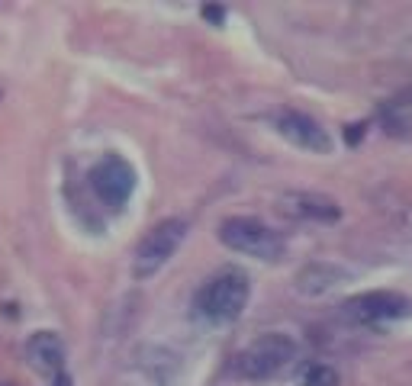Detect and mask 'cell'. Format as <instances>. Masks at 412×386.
Returning a JSON list of instances; mask_svg holds the SVG:
<instances>
[{
    "label": "cell",
    "mask_w": 412,
    "mask_h": 386,
    "mask_svg": "<svg viewBox=\"0 0 412 386\" xmlns=\"http://www.w3.org/2000/svg\"><path fill=\"white\" fill-rule=\"evenodd\" d=\"M248 296H252L248 274L238 271V267H223L219 274H213L210 280L196 290L194 309H196V316L206 319L210 325H229L245 312Z\"/></svg>",
    "instance_id": "1"
},
{
    "label": "cell",
    "mask_w": 412,
    "mask_h": 386,
    "mask_svg": "<svg viewBox=\"0 0 412 386\" xmlns=\"http://www.w3.org/2000/svg\"><path fill=\"white\" fill-rule=\"evenodd\" d=\"M219 242L226 248L238 254H248V258L258 261H280L286 251L284 239L271 225H265L255 216H229L219 222Z\"/></svg>",
    "instance_id": "2"
},
{
    "label": "cell",
    "mask_w": 412,
    "mask_h": 386,
    "mask_svg": "<svg viewBox=\"0 0 412 386\" xmlns=\"http://www.w3.org/2000/svg\"><path fill=\"white\" fill-rule=\"evenodd\" d=\"M296 358V341L284 331H267L255 338L235 358V373L242 380H271Z\"/></svg>",
    "instance_id": "3"
},
{
    "label": "cell",
    "mask_w": 412,
    "mask_h": 386,
    "mask_svg": "<svg viewBox=\"0 0 412 386\" xmlns=\"http://www.w3.org/2000/svg\"><path fill=\"white\" fill-rule=\"evenodd\" d=\"M184 239H187V222L184 219H161L145 239L139 242V248L133 254L135 280H148L152 274H158L161 267L174 258V251L181 248Z\"/></svg>",
    "instance_id": "4"
},
{
    "label": "cell",
    "mask_w": 412,
    "mask_h": 386,
    "mask_svg": "<svg viewBox=\"0 0 412 386\" xmlns=\"http://www.w3.org/2000/svg\"><path fill=\"white\" fill-rule=\"evenodd\" d=\"M91 187L100 197V203L110 210H123L135 190V168L123 154H104L91 168Z\"/></svg>",
    "instance_id": "5"
},
{
    "label": "cell",
    "mask_w": 412,
    "mask_h": 386,
    "mask_svg": "<svg viewBox=\"0 0 412 386\" xmlns=\"http://www.w3.org/2000/svg\"><path fill=\"white\" fill-rule=\"evenodd\" d=\"M409 296L393 293V290H374V293H361L342 306V319L355 325H374L386 322V319H403L409 316Z\"/></svg>",
    "instance_id": "6"
},
{
    "label": "cell",
    "mask_w": 412,
    "mask_h": 386,
    "mask_svg": "<svg viewBox=\"0 0 412 386\" xmlns=\"http://www.w3.org/2000/svg\"><path fill=\"white\" fill-rule=\"evenodd\" d=\"M274 126H277V132L284 135L290 145L306 148V152H316V154H332V135H328L313 116H306V113L280 110L277 116H274Z\"/></svg>",
    "instance_id": "7"
},
{
    "label": "cell",
    "mask_w": 412,
    "mask_h": 386,
    "mask_svg": "<svg viewBox=\"0 0 412 386\" xmlns=\"http://www.w3.org/2000/svg\"><path fill=\"white\" fill-rule=\"evenodd\" d=\"M280 206H284L290 216L313 219V222H338V219H342V206H338L332 197H325V193H313V190H294V193H284V197H280Z\"/></svg>",
    "instance_id": "8"
},
{
    "label": "cell",
    "mask_w": 412,
    "mask_h": 386,
    "mask_svg": "<svg viewBox=\"0 0 412 386\" xmlns=\"http://www.w3.org/2000/svg\"><path fill=\"white\" fill-rule=\"evenodd\" d=\"M26 361L33 364V370L58 377L62 367H65V341H62V335H55V331H35V335H29Z\"/></svg>",
    "instance_id": "9"
},
{
    "label": "cell",
    "mask_w": 412,
    "mask_h": 386,
    "mask_svg": "<svg viewBox=\"0 0 412 386\" xmlns=\"http://www.w3.org/2000/svg\"><path fill=\"white\" fill-rule=\"evenodd\" d=\"M345 277L348 274H345L342 267L325 264V261H313V264H306L300 274H296V290H300L303 296H322L332 287H338Z\"/></svg>",
    "instance_id": "10"
},
{
    "label": "cell",
    "mask_w": 412,
    "mask_h": 386,
    "mask_svg": "<svg viewBox=\"0 0 412 386\" xmlns=\"http://www.w3.org/2000/svg\"><path fill=\"white\" fill-rule=\"evenodd\" d=\"M380 120H384V129L390 135H399V139H406L412 129V113L403 110V103L399 100H390V103L380 106Z\"/></svg>",
    "instance_id": "11"
},
{
    "label": "cell",
    "mask_w": 412,
    "mask_h": 386,
    "mask_svg": "<svg viewBox=\"0 0 412 386\" xmlns=\"http://www.w3.org/2000/svg\"><path fill=\"white\" fill-rule=\"evenodd\" d=\"M303 386H338V370L328 364H313L303 377Z\"/></svg>",
    "instance_id": "12"
},
{
    "label": "cell",
    "mask_w": 412,
    "mask_h": 386,
    "mask_svg": "<svg viewBox=\"0 0 412 386\" xmlns=\"http://www.w3.org/2000/svg\"><path fill=\"white\" fill-rule=\"evenodd\" d=\"M203 20L213 23V26H223V23H226V7H219V4H203Z\"/></svg>",
    "instance_id": "13"
},
{
    "label": "cell",
    "mask_w": 412,
    "mask_h": 386,
    "mask_svg": "<svg viewBox=\"0 0 412 386\" xmlns=\"http://www.w3.org/2000/svg\"><path fill=\"white\" fill-rule=\"evenodd\" d=\"M364 132H367V123H355V126L345 129V142H348V145H357V142L364 139Z\"/></svg>",
    "instance_id": "14"
},
{
    "label": "cell",
    "mask_w": 412,
    "mask_h": 386,
    "mask_svg": "<svg viewBox=\"0 0 412 386\" xmlns=\"http://www.w3.org/2000/svg\"><path fill=\"white\" fill-rule=\"evenodd\" d=\"M55 386H71V377H68V373H58V377H55Z\"/></svg>",
    "instance_id": "15"
},
{
    "label": "cell",
    "mask_w": 412,
    "mask_h": 386,
    "mask_svg": "<svg viewBox=\"0 0 412 386\" xmlns=\"http://www.w3.org/2000/svg\"><path fill=\"white\" fill-rule=\"evenodd\" d=\"M0 386H4V383H0Z\"/></svg>",
    "instance_id": "16"
}]
</instances>
